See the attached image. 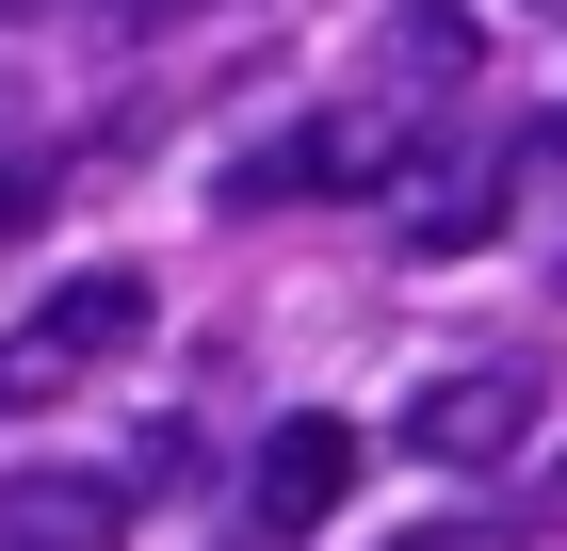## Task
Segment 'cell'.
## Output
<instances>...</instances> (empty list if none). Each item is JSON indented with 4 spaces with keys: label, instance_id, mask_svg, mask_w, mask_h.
Here are the masks:
<instances>
[{
    "label": "cell",
    "instance_id": "obj_1",
    "mask_svg": "<svg viewBox=\"0 0 567 551\" xmlns=\"http://www.w3.org/2000/svg\"><path fill=\"white\" fill-rule=\"evenodd\" d=\"M519 212V146H503V130H405V163H390V244L405 259H471L486 227Z\"/></svg>",
    "mask_w": 567,
    "mask_h": 551
},
{
    "label": "cell",
    "instance_id": "obj_5",
    "mask_svg": "<svg viewBox=\"0 0 567 551\" xmlns=\"http://www.w3.org/2000/svg\"><path fill=\"white\" fill-rule=\"evenodd\" d=\"M131 535V487H97V470H17L0 487V551H114Z\"/></svg>",
    "mask_w": 567,
    "mask_h": 551
},
{
    "label": "cell",
    "instance_id": "obj_7",
    "mask_svg": "<svg viewBox=\"0 0 567 551\" xmlns=\"http://www.w3.org/2000/svg\"><path fill=\"white\" fill-rule=\"evenodd\" d=\"M390 551H519L503 519H437V535H390Z\"/></svg>",
    "mask_w": 567,
    "mask_h": 551
},
{
    "label": "cell",
    "instance_id": "obj_2",
    "mask_svg": "<svg viewBox=\"0 0 567 551\" xmlns=\"http://www.w3.org/2000/svg\"><path fill=\"white\" fill-rule=\"evenodd\" d=\"M146 325H163V293H146V276H114V259H97V276H65L33 325L0 340V406H65V389H82V374H114Z\"/></svg>",
    "mask_w": 567,
    "mask_h": 551
},
{
    "label": "cell",
    "instance_id": "obj_3",
    "mask_svg": "<svg viewBox=\"0 0 567 551\" xmlns=\"http://www.w3.org/2000/svg\"><path fill=\"white\" fill-rule=\"evenodd\" d=\"M519 438H535V374L519 357H471V374H437L422 406H405V455L422 470H503Z\"/></svg>",
    "mask_w": 567,
    "mask_h": 551
},
{
    "label": "cell",
    "instance_id": "obj_9",
    "mask_svg": "<svg viewBox=\"0 0 567 551\" xmlns=\"http://www.w3.org/2000/svg\"><path fill=\"white\" fill-rule=\"evenodd\" d=\"M131 17H163V0H131Z\"/></svg>",
    "mask_w": 567,
    "mask_h": 551
},
{
    "label": "cell",
    "instance_id": "obj_4",
    "mask_svg": "<svg viewBox=\"0 0 567 551\" xmlns=\"http://www.w3.org/2000/svg\"><path fill=\"white\" fill-rule=\"evenodd\" d=\"M357 487V422L341 406H292V422L260 438V470H244V503H260V535H308V519Z\"/></svg>",
    "mask_w": 567,
    "mask_h": 551
},
{
    "label": "cell",
    "instance_id": "obj_8",
    "mask_svg": "<svg viewBox=\"0 0 567 551\" xmlns=\"http://www.w3.org/2000/svg\"><path fill=\"white\" fill-rule=\"evenodd\" d=\"M535 17H567V0H535Z\"/></svg>",
    "mask_w": 567,
    "mask_h": 551
},
{
    "label": "cell",
    "instance_id": "obj_6",
    "mask_svg": "<svg viewBox=\"0 0 567 551\" xmlns=\"http://www.w3.org/2000/svg\"><path fill=\"white\" fill-rule=\"evenodd\" d=\"M49 227V163H0V244H33Z\"/></svg>",
    "mask_w": 567,
    "mask_h": 551
}]
</instances>
